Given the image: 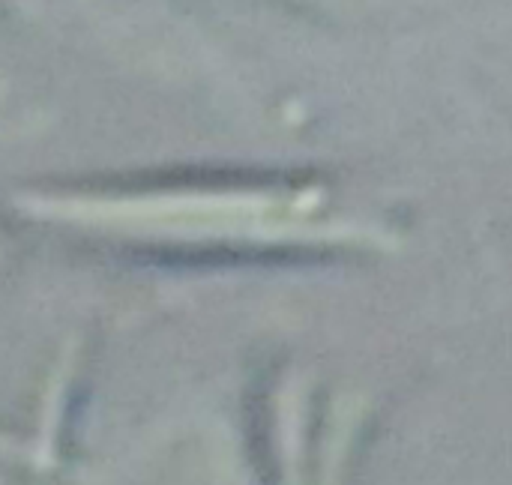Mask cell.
Segmentation results:
<instances>
[{
  "instance_id": "1",
  "label": "cell",
  "mask_w": 512,
  "mask_h": 485,
  "mask_svg": "<svg viewBox=\"0 0 512 485\" xmlns=\"http://www.w3.org/2000/svg\"><path fill=\"white\" fill-rule=\"evenodd\" d=\"M324 192L297 186H144L48 192L42 213L111 234L159 240H303L333 222Z\"/></svg>"
}]
</instances>
